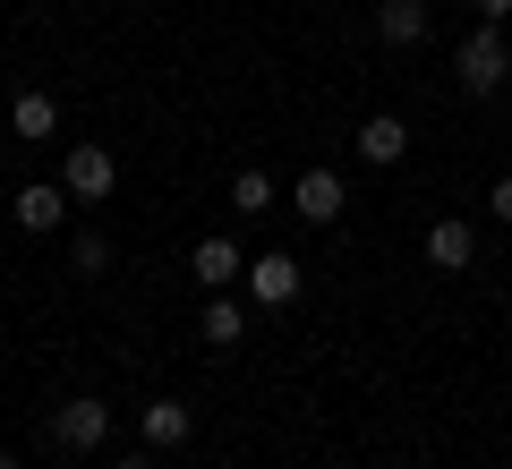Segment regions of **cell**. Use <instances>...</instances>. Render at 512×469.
Instances as JSON below:
<instances>
[{
    "label": "cell",
    "mask_w": 512,
    "mask_h": 469,
    "mask_svg": "<svg viewBox=\"0 0 512 469\" xmlns=\"http://www.w3.org/2000/svg\"><path fill=\"white\" fill-rule=\"evenodd\" d=\"M453 77H461V94H478V103H487V94H504V77H512L504 35H495V26H478V35L453 52Z\"/></svg>",
    "instance_id": "6da1fadb"
},
{
    "label": "cell",
    "mask_w": 512,
    "mask_h": 469,
    "mask_svg": "<svg viewBox=\"0 0 512 469\" xmlns=\"http://www.w3.org/2000/svg\"><path fill=\"white\" fill-rule=\"evenodd\" d=\"M60 188H69L77 205H103L111 188H120V163H111L103 145H69V163H60Z\"/></svg>",
    "instance_id": "7a4b0ae2"
},
{
    "label": "cell",
    "mask_w": 512,
    "mask_h": 469,
    "mask_svg": "<svg viewBox=\"0 0 512 469\" xmlns=\"http://www.w3.org/2000/svg\"><path fill=\"white\" fill-rule=\"evenodd\" d=\"M103 435H111V410H103L94 393L52 410V444H60V452H103Z\"/></svg>",
    "instance_id": "3957f363"
},
{
    "label": "cell",
    "mask_w": 512,
    "mask_h": 469,
    "mask_svg": "<svg viewBox=\"0 0 512 469\" xmlns=\"http://www.w3.org/2000/svg\"><path fill=\"white\" fill-rule=\"evenodd\" d=\"M342 171H299V188H291V214L299 222H316V231H325V222H342Z\"/></svg>",
    "instance_id": "277c9868"
},
{
    "label": "cell",
    "mask_w": 512,
    "mask_h": 469,
    "mask_svg": "<svg viewBox=\"0 0 512 469\" xmlns=\"http://www.w3.org/2000/svg\"><path fill=\"white\" fill-rule=\"evenodd\" d=\"M137 435H146V452H180L188 435H197V410H188V401H146V410H137Z\"/></svg>",
    "instance_id": "5b68a950"
},
{
    "label": "cell",
    "mask_w": 512,
    "mask_h": 469,
    "mask_svg": "<svg viewBox=\"0 0 512 469\" xmlns=\"http://www.w3.org/2000/svg\"><path fill=\"white\" fill-rule=\"evenodd\" d=\"M239 282H248L256 307H291V299H299V265H291V256H248Z\"/></svg>",
    "instance_id": "8992f818"
},
{
    "label": "cell",
    "mask_w": 512,
    "mask_h": 469,
    "mask_svg": "<svg viewBox=\"0 0 512 469\" xmlns=\"http://www.w3.org/2000/svg\"><path fill=\"white\" fill-rule=\"evenodd\" d=\"M470 256H478V231L461 214L427 222V265H436V273H470Z\"/></svg>",
    "instance_id": "52a82bcc"
},
{
    "label": "cell",
    "mask_w": 512,
    "mask_h": 469,
    "mask_svg": "<svg viewBox=\"0 0 512 469\" xmlns=\"http://www.w3.org/2000/svg\"><path fill=\"white\" fill-rule=\"evenodd\" d=\"M188 273H197L205 290H231L239 273H248V256H239L231 239H197V248H188Z\"/></svg>",
    "instance_id": "ba28073f"
},
{
    "label": "cell",
    "mask_w": 512,
    "mask_h": 469,
    "mask_svg": "<svg viewBox=\"0 0 512 469\" xmlns=\"http://www.w3.org/2000/svg\"><path fill=\"white\" fill-rule=\"evenodd\" d=\"M60 214H69V188H60V180L18 188V231H60Z\"/></svg>",
    "instance_id": "9c48e42d"
},
{
    "label": "cell",
    "mask_w": 512,
    "mask_h": 469,
    "mask_svg": "<svg viewBox=\"0 0 512 469\" xmlns=\"http://www.w3.org/2000/svg\"><path fill=\"white\" fill-rule=\"evenodd\" d=\"M359 154H367V163H402V154H410V128L393 120V111H367V120H359Z\"/></svg>",
    "instance_id": "30bf717a"
},
{
    "label": "cell",
    "mask_w": 512,
    "mask_h": 469,
    "mask_svg": "<svg viewBox=\"0 0 512 469\" xmlns=\"http://www.w3.org/2000/svg\"><path fill=\"white\" fill-rule=\"evenodd\" d=\"M9 128H18V145L52 137V128H60V103H52V94H43V86H26L18 103H9Z\"/></svg>",
    "instance_id": "8fae6325"
},
{
    "label": "cell",
    "mask_w": 512,
    "mask_h": 469,
    "mask_svg": "<svg viewBox=\"0 0 512 469\" xmlns=\"http://www.w3.org/2000/svg\"><path fill=\"white\" fill-rule=\"evenodd\" d=\"M376 35L384 43H427V0H376Z\"/></svg>",
    "instance_id": "7c38bea8"
},
{
    "label": "cell",
    "mask_w": 512,
    "mask_h": 469,
    "mask_svg": "<svg viewBox=\"0 0 512 469\" xmlns=\"http://www.w3.org/2000/svg\"><path fill=\"white\" fill-rule=\"evenodd\" d=\"M197 333H205V342H214V350H231L239 333H248V316H239V299H231V290H214V299H205Z\"/></svg>",
    "instance_id": "4fadbf2b"
},
{
    "label": "cell",
    "mask_w": 512,
    "mask_h": 469,
    "mask_svg": "<svg viewBox=\"0 0 512 469\" xmlns=\"http://www.w3.org/2000/svg\"><path fill=\"white\" fill-rule=\"evenodd\" d=\"M231 205H239V214H274V171H239Z\"/></svg>",
    "instance_id": "5bb4252c"
},
{
    "label": "cell",
    "mask_w": 512,
    "mask_h": 469,
    "mask_svg": "<svg viewBox=\"0 0 512 469\" xmlns=\"http://www.w3.org/2000/svg\"><path fill=\"white\" fill-rule=\"evenodd\" d=\"M77 273H111V239L103 231H77Z\"/></svg>",
    "instance_id": "9a60e30c"
},
{
    "label": "cell",
    "mask_w": 512,
    "mask_h": 469,
    "mask_svg": "<svg viewBox=\"0 0 512 469\" xmlns=\"http://www.w3.org/2000/svg\"><path fill=\"white\" fill-rule=\"evenodd\" d=\"M470 9H478V26H504L512 18V0H470Z\"/></svg>",
    "instance_id": "2e32d148"
},
{
    "label": "cell",
    "mask_w": 512,
    "mask_h": 469,
    "mask_svg": "<svg viewBox=\"0 0 512 469\" xmlns=\"http://www.w3.org/2000/svg\"><path fill=\"white\" fill-rule=\"evenodd\" d=\"M487 205H495V222H512V180H495V197H487Z\"/></svg>",
    "instance_id": "e0dca14e"
},
{
    "label": "cell",
    "mask_w": 512,
    "mask_h": 469,
    "mask_svg": "<svg viewBox=\"0 0 512 469\" xmlns=\"http://www.w3.org/2000/svg\"><path fill=\"white\" fill-rule=\"evenodd\" d=\"M111 469H154V452H120V461H111Z\"/></svg>",
    "instance_id": "ac0fdd59"
},
{
    "label": "cell",
    "mask_w": 512,
    "mask_h": 469,
    "mask_svg": "<svg viewBox=\"0 0 512 469\" xmlns=\"http://www.w3.org/2000/svg\"><path fill=\"white\" fill-rule=\"evenodd\" d=\"M0 469H26V461H18V452H0Z\"/></svg>",
    "instance_id": "d6986e66"
}]
</instances>
